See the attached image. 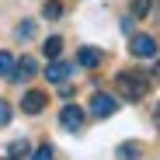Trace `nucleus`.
<instances>
[{
    "label": "nucleus",
    "instance_id": "obj_15",
    "mask_svg": "<svg viewBox=\"0 0 160 160\" xmlns=\"http://www.w3.org/2000/svg\"><path fill=\"white\" fill-rule=\"evenodd\" d=\"M14 35H18L21 42H28V38H35V21H21L18 28H14Z\"/></svg>",
    "mask_w": 160,
    "mask_h": 160
},
{
    "label": "nucleus",
    "instance_id": "obj_3",
    "mask_svg": "<svg viewBox=\"0 0 160 160\" xmlns=\"http://www.w3.org/2000/svg\"><path fill=\"white\" fill-rule=\"evenodd\" d=\"M84 108L80 104H63V112H59V125L66 129V132H80L84 129Z\"/></svg>",
    "mask_w": 160,
    "mask_h": 160
},
{
    "label": "nucleus",
    "instance_id": "obj_7",
    "mask_svg": "<svg viewBox=\"0 0 160 160\" xmlns=\"http://www.w3.org/2000/svg\"><path fill=\"white\" fill-rule=\"evenodd\" d=\"M38 73V63L32 59V56H21V59H14V73H11V80H32Z\"/></svg>",
    "mask_w": 160,
    "mask_h": 160
},
{
    "label": "nucleus",
    "instance_id": "obj_2",
    "mask_svg": "<svg viewBox=\"0 0 160 160\" xmlns=\"http://www.w3.org/2000/svg\"><path fill=\"white\" fill-rule=\"evenodd\" d=\"M115 112H118V98H115V94L98 91V94L91 98V115H94V118H112Z\"/></svg>",
    "mask_w": 160,
    "mask_h": 160
},
{
    "label": "nucleus",
    "instance_id": "obj_4",
    "mask_svg": "<svg viewBox=\"0 0 160 160\" xmlns=\"http://www.w3.org/2000/svg\"><path fill=\"white\" fill-rule=\"evenodd\" d=\"M129 49H132V56H136V59H153V56H157V42H153L150 35H132Z\"/></svg>",
    "mask_w": 160,
    "mask_h": 160
},
{
    "label": "nucleus",
    "instance_id": "obj_1",
    "mask_svg": "<svg viewBox=\"0 0 160 160\" xmlns=\"http://www.w3.org/2000/svg\"><path fill=\"white\" fill-rule=\"evenodd\" d=\"M115 84H118V94L125 101H139L150 91V73H143V70H122L115 77Z\"/></svg>",
    "mask_w": 160,
    "mask_h": 160
},
{
    "label": "nucleus",
    "instance_id": "obj_8",
    "mask_svg": "<svg viewBox=\"0 0 160 160\" xmlns=\"http://www.w3.org/2000/svg\"><path fill=\"white\" fill-rule=\"evenodd\" d=\"M101 59H104V52H101V49H94V45H84V49L77 52V66H84V70H94Z\"/></svg>",
    "mask_w": 160,
    "mask_h": 160
},
{
    "label": "nucleus",
    "instance_id": "obj_6",
    "mask_svg": "<svg viewBox=\"0 0 160 160\" xmlns=\"http://www.w3.org/2000/svg\"><path fill=\"white\" fill-rule=\"evenodd\" d=\"M45 104H49V98H45L42 91H28V94L21 98V112H24V115H38Z\"/></svg>",
    "mask_w": 160,
    "mask_h": 160
},
{
    "label": "nucleus",
    "instance_id": "obj_16",
    "mask_svg": "<svg viewBox=\"0 0 160 160\" xmlns=\"http://www.w3.org/2000/svg\"><path fill=\"white\" fill-rule=\"evenodd\" d=\"M52 157H56V153H52V146L45 143V146H38L35 153H32V160H52Z\"/></svg>",
    "mask_w": 160,
    "mask_h": 160
},
{
    "label": "nucleus",
    "instance_id": "obj_9",
    "mask_svg": "<svg viewBox=\"0 0 160 160\" xmlns=\"http://www.w3.org/2000/svg\"><path fill=\"white\" fill-rule=\"evenodd\" d=\"M115 157H118V160H139V157H143V143H122V146L115 150Z\"/></svg>",
    "mask_w": 160,
    "mask_h": 160
},
{
    "label": "nucleus",
    "instance_id": "obj_12",
    "mask_svg": "<svg viewBox=\"0 0 160 160\" xmlns=\"http://www.w3.org/2000/svg\"><path fill=\"white\" fill-rule=\"evenodd\" d=\"M153 11V0H132V21H143Z\"/></svg>",
    "mask_w": 160,
    "mask_h": 160
},
{
    "label": "nucleus",
    "instance_id": "obj_17",
    "mask_svg": "<svg viewBox=\"0 0 160 160\" xmlns=\"http://www.w3.org/2000/svg\"><path fill=\"white\" fill-rule=\"evenodd\" d=\"M7 122H11V104H7L4 98H0V129H4Z\"/></svg>",
    "mask_w": 160,
    "mask_h": 160
},
{
    "label": "nucleus",
    "instance_id": "obj_18",
    "mask_svg": "<svg viewBox=\"0 0 160 160\" xmlns=\"http://www.w3.org/2000/svg\"><path fill=\"white\" fill-rule=\"evenodd\" d=\"M150 77H157V80H160V59L153 63V73H150Z\"/></svg>",
    "mask_w": 160,
    "mask_h": 160
},
{
    "label": "nucleus",
    "instance_id": "obj_19",
    "mask_svg": "<svg viewBox=\"0 0 160 160\" xmlns=\"http://www.w3.org/2000/svg\"><path fill=\"white\" fill-rule=\"evenodd\" d=\"M157 122H160V104H157Z\"/></svg>",
    "mask_w": 160,
    "mask_h": 160
},
{
    "label": "nucleus",
    "instance_id": "obj_10",
    "mask_svg": "<svg viewBox=\"0 0 160 160\" xmlns=\"http://www.w3.org/2000/svg\"><path fill=\"white\" fill-rule=\"evenodd\" d=\"M42 52H45V59H49V63H52V59H59V52H63V38H59V35H52V38H45Z\"/></svg>",
    "mask_w": 160,
    "mask_h": 160
},
{
    "label": "nucleus",
    "instance_id": "obj_11",
    "mask_svg": "<svg viewBox=\"0 0 160 160\" xmlns=\"http://www.w3.org/2000/svg\"><path fill=\"white\" fill-rule=\"evenodd\" d=\"M28 153H32L28 139H14V143L7 146V157H11V160H21V157H28Z\"/></svg>",
    "mask_w": 160,
    "mask_h": 160
},
{
    "label": "nucleus",
    "instance_id": "obj_5",
    "mask_svg": "<svg viewBox=\"0 0 160 160\" xmlns=\"http://www.w3.org/2000/svg\"><path fill=\"white\" fill-rule=\"evenodd\" d=\"M70 73H77V63H59V59H52L49 70H45V80H49V84H66Z\"/></svg>",
    "mask_w": 160,
    "mask_h": 160
},
{
    "label": "nucleus",
    "instance_id": "obj_13",
    "mask_svg": "<svg viewBox=\"0 0 160 160\" xmlns=\"http://www.w3.org/2000/svg\"><path fill=\"white\" fill-rule=\"evenodd\" d=\"M11 73H14V56H11L7 49H0V77L11 80Z\"/></svg>",
    "mask_w": 160,
    "mask_h": 160
},
{
    "label": "nucleus",
    "instance_id": "obj_14",
    "mask_svg": "<svg viewBox=\"0 0 160 160\" xmlns=\"http://www.w3.org/2000/svg\"><path fill=\"white\" fill-rule=\"evenodd\" d=\"M42 18H45V21L63 18V4H56V0H45V4H42Z\"/></svg>",
    "mask_w": 160,
    "mask_h": 160
}]
</instances>
